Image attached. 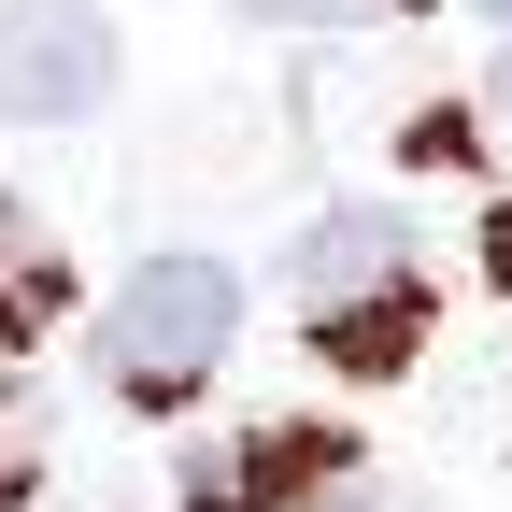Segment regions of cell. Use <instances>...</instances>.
I'll return each mask as SVG.
<instances>
[{"label":"cell","mask_w":512,"mask_h":512,"mask_svg":"<svg viewBox=\"0 0 512 512\" xmlns=\"http://www.w3.org/2000/svg\"><path fill=\"white\" fill-rule=\"evenodd\" d=\"M43 484V427H29V399H15V384H0V512H15Z\"/></svg>","instance_id":"cell-6"},{"label":"cell","mask_w":512,"mask_h":512,"mask_svg":"<svg viewBox=\"0 0 512 512\" xmlns=\"http://www.w3.org/2000/svg\"><path fill=\"white\" fill-rule=\"evenodd\" d=\"M299 313H342V299H384V285H413V242H399V214H328L299 242Z\"/></svg>","instance_id":"cell-3"},{"label":"cell","mask_w":512,"mask_h":512,"mask_svg":"<svg viewBox=\"0 0 512 512\" xmlns=\"http://www.w3.org/2000/svg\"><path fill=\"white\" fill-rule=\"evenodd\" d=\"M57 299H72V271H57L15 214H0V356H29V342L57 328Z\"/></svg>","instance_id":"cell-5"},{"label":"cell","mask_w":512,"mask_h":512,"mask_svg":"<svg viewBox=\"0 0 512 512\" xmlns=\"http://www.w3.org/2000/svg\"><path fill=\"white\" fill-rule=\"evenodd\" d=\"M498 114H512V57H498Z\"/></svg>","instance_id":"cell-10"},{"label":"cell","mask_w":512,"mask_h":512,"mask_svg":"<svg viewBox=\"0 0 512 512\" xmlns=\"http://www.w3.org/2000/svg\"><path fill=\"white\" fill-rule=\"evenodd\" d=\"M313 342H328L342 370H399L427 342V285H384V299H342V313H313Z\"/></svg>","instance_id":"cell-4"},{"label":"cell","mask_w":512,"mask_h":512,"mask_svg":"<svg viewBox=\"0 0 512 512\" xmlns=\"http://www.w3.org/2000/svg\"><path fill=\"white\" fill-rule=\"evenodd\" d=\"M484 271H498V285H512V214H498V228H484Z\"/></svg>","instance_id":"cell-9"},{"label":"cell","mask_w":512,"mask_h":512,"mask_svg":"<svg viewBox=\"0 0 512 512\" xmlns=\"http://www.w3.org/2000/svg\"><path fill=\"white\" fill-rule=\"evenodd\" d=\"M242 15H271V29H356V15H413V0H242Z\"/></svg>","instance_id":"cell-7"},{"label":"cell","mask_w":512,"mask_h":512,"mask_svg":"<svg viewBox=\"0 0 512 512\" xmlns=\"http://www.w3.org/2000/svg\"><path fill=\"white\" fill-rule=\"evenodd\" d=\"M228 328H242L228 256H143L128 299L100 313V370H114L143 413H171V399H200V384L228 370Z\"/></svg>","instance_id":"cell-1"},{"label":"cell","mask_w":512,"mask_h":512,"mask_svg":"<svg viewBox=\"0 0 512 512\" xmlns=\"http://www.w3.org/2000/svg\"><path fill=\"white\" fill-rule=\"evenodd\" d=\"M285 512H413V498H370V484H313V498H285Z\"/></svg>","instance_id":"cell-8"},{"label":"cell","mask_w":512,"mask_h":512,"mask_svg":"<svg viewBox=\"0 0 512 512\" xmlns=\"http://www.w3.org/2000/svg\"><path fill=\"white\" fill-rule=\"evenodd\" d=\"M484 15H498V29H512V0H484Z\"/></svg>","instance_id":"cell-11"},{"label":"cell","mask_w":512,"mask_h":512,"mask_svg":"<svg viewBox=\"0 0 512 512\" xmlns=\"http://www.w3.org/2000/svg\"><path fill=\"white\" fill-rule=\"evenodd\" d=\"M114 100L100 0H0V128H72Z\"/></svg>","instance_id":"cell-2"}]
</instances>
